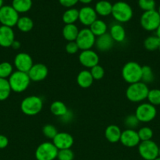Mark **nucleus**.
<instances>
[{
  "mask_svg": "<svg viewBox=\"0 0 160 160\" xmlns=\"http://www.w3.org/2000/svg\"><path fill=\"white\" fill-rule=\"evenodd\" d=\"M149 88L142 81L130 84L125 91V96L132 102H141L147 99Z\"/></svg>",
  "mask_w": 160,
  "mask_h": 160,
  "instance_id": "1",
  "label": "nucleus"
},
{
  "mask_svg": "<svg viewBox=\"0 0 160 160\" xmlns=\"http://www.w3.org/2000/svg\"><path fill=\"white\" fill-rule=\"evenodd\" d=\"M142 67L134 61L127 62L122 69V77L129 84L141 81Z\"/></svg>",
  "mask_w": 160,
  "mask_h": 160,
  "instance_id": "2",
  "label": "nucleus"
},
{
  "mask_svg": "<svg viewBox=\"0 0 160 160\" xmlns=\"http://www.w3.org/2000/svg\"><path fill=\"white\" fill-rule=\"evenodd\" d=\"M12 92L21 93L28 89L31 84V80L28 73L16 70L8 78Z\"/></svg>",
  "mask_w": 160,
  "mask_h": 160,
  "instance_id": "3",
  "label": "nucleus"
},
{
  "mask_svg": "<svg viewBox=\"0 0 160 160\" xmlns=\"http://www.w3.org/2000/svg\"><path fill=\"white\" fill-rule=\"evenodd\" d=\"M43 108V101L36 95L28 96L22 100L20 103V110L24 114L29 117L35 116L42 111Z\"/></svg>",
  "mask_w": 160,
  "mask_h": 160,
  "instance_id": "4",
  "label": "nucleus"
},
{
  "mask_svg": "<svg viewBox=\"0 0 160 160\" xmlns=\"http://www.w3.org/2000/svg\"><path fill=\"white\" fill-rule=\"evenodd\" d=\"M111 15L119 23H126L133 17V11L130 4L119 1L113 4Z\"/></svg>",
  "mask_w": 160,
  "mask_h": 160,
  "instance_id": "5",
  "label": "nucleus"
},
{
  "mask_svg": "<svg viewBox=\"0 0 160 160\" xmlns=\"http://www.w3.org/2000/svg\"><path fill=\"white\" fill-rule=\"evenodd\" d=\"M140 23L145 31H156L160 24L159 13L155 9L144 12L140 19Z\"/></svg>",
  "mask_w": 160,
  "mask_h": 160,
  "instance_id": "6",
  "label": "nucleus"
},
{
  "mask_svg": "<svg viewBox=\"0 0 160 160\" xmlns=\"http://www.w3.org/2000/svg\"><path fill=\"white\" fill-rule=\"evenodd\" d=\"M57 153L58 149L53 142H45L37 147L35 156L37 160H55Z\"/></svg>",
  "mask_w": 160,
  "mask_h": 160,
  "instance_id": "7",
  "label": "nucleus"
},
{
  "mask_svg": "<svg viewBox=\"0 0 160 160\" xmlns=\"http://www.w3.org/2000/svg\"><path fill=\"white\" fill-rule=\"evenodd\" d=\"M157 115V109L155 106L149 102L141 103L136 107L135 116L140 123H148L152 121Z\"/></svg>",
  "mask_w": 160,
  "mask_h": 160,
  "instance_id": "8",
  "label": "nucleus"
},
{
  "mask_svg": "<svg viewBox=\"0 0 160 160\" xmlns=\"http://www.w3.org/2000/svg\"><path fill=\"white\" fill-rule=\"evenodd\" d=\"M138 152L144 160H155L158 157V146L152 140L141 142L138 145Z\"/></svg>",
  "mask_w": 160,
  "mask_h": 160,
  "instance_id": "9",
  "label": "nucleus"
},
{
  "mask_svg": "<svg viewBox=\"0 0 160 160\" xmlns=\"http://www.w3.org/2000/svg\"><path fill=\"white\" fill-rule=\"evenodd\" d=\"M96 37L92 31L89 30V28H83L80 30L79 33L78 34L75 42L78 45L79 50L92 49L93 47L95 45Z\"/></svg>",
  "mask_w": 160,
  "mask_h": 160,
  "instance_id": "10",
  "label": "nucleus"
},
{
  "mask_svg": "<svg viewBox=\"0 0 160 160\" xmlns=\"http://www.w3.org/2000/svg\"><path fill=\"white\" fill-rule=\"evenodd\" d=\"M19 18V13L12 6H3L0 9V23L3 26L13 28L17 25Z\"/></svg>",
  "mask_w": 160,
  "mask_h": 160,
  "instance_id": "11",
  "label": "nucleus"
},
{
  "mask_svg": "<svg viewBox=\"0 0 160 160\" xmlns=\"http://www.w3.org/2000/svg\"><path fill=\"white\" fill-rule=\"evenodd\" d=\"M13 63L17 70L24 73H28L34 65L31 56L26 52L17 53L14 57Z\"/></svg>",
  "mask_w": 160,
  "mask_h": 160,
  "instance_id": "12",
  "label": "nucleus"
},
{
  "mask_svg": "<svg viewBox=\"0 0 160 160\" xmlns=\"http://www.w3.org/2000/svg\"><path fill=\"white\" fill-rule=\"evenodd\" d=\"M78 61L82 66L86 68L91 69L96 65H98L100 57L98 54L93 49L83 50L81 51L78 56Z\"/></svg>",
  "mask_w": 160,
  "mask_h": 160,
  "instance_id": "13",
  "label": "nucleus"
},
{
  "mask_svg": "<svg viewBox=\"0 0 160 160\" xmlns=\"http://www.w3.org/2000/svg\"><path fill=\"white\" fill-rule=\"evenodd\" d=\"M119 142L127 148H134L141 143L137 131L133 129H126L122 131Z\"/></svg>",
  "mask_w": 160,
  "mask_h": 160,
  "instance_id": "14",
  "label": "nucleus"
},
{
  "mask_svg": "<svg viewBox=\"0 0 160 160\" xmlns=\"http://www.w3.org/2000/svg\"><path fill=\"white\" fill-rule=\"evenodd\" d=\"M48 68L45 64L42 63L34 64L28 72L30 80L33 82H40L44 81L48 76Z\"/></svg>",
  "mask_w": 160,
  "mask_h": 160,
  "instance_id": "15",
  "label": "nucleus"
},
{
  "mask_svg": "<svg viewBox=\"0 0 160 160\" xmlns=\"http://www.w3.org/2000/svg\"><path fill=\"white\" fill-rule=\"evenodd\" d=\"M97 19L95 9L90 6H84L78 10V20L82 24L89 27Z\"/></svg>",
  "mask_w": 160,
  "mask_h": 160,
  "instance_id": "16",
  "label": "nucleus"
},
{
  "mask_svg": "<svg viewBox=\"0 0 160 160\" xmlns=\"http://www.w3.org/2000/svg\"><path fill=\"white\" fill-rule=\"evenodd\" d=\"M52 141L58 150L71 148L74 145L73 137L67 132H58Z\"/></svg>",
  "mask_w": 160,
  "mask_h": 160,
  "instance_id": "17",
  "label": "nucleus"
},
{
  "mask_svg": "<svg viewBox=\"0 0 160 160\" xmlns=\"http://www.w3.org/2000/svg\"><path fill=\"white\" fill-rule=\"evenodd\" d=\"M15 41V34L12 28L9 27L0 26V46L3 48L11 47Z\"/></svg>",
  "mask_w": 160,
  "mask_h": 160,
  "instance_id": "18",
  "label": "nucleus"
},
{
  "mask_svg": "<svg viewBox=\"0 0 160 160\" xmlns=\"http://www.w3.org/2000/svg\"><path fill=\"white\" fill-rule=\"evenodd\" d=\"M115 42L112 39L109 33L107 32L106 34L96 38L95 46L97 50L100 52H108L111 50L114 46Z\"/></svg>",
  "mask_w": 160,
  "mask_h": 160,
  "instance_id": "19",
  "label": "nucleus"
},
{
  "mask_svg": "<svg viewBox=\"0 0 160 160\" xmlns=\"http://www.w3.org/2000/svg\"><path fill=\"white\" fill-rule=\"evenodd\" d=\"M122 131L120 128L115 124H111L106 128L104 131L105 138L111 143H117L120 141Z\"/></svg>",
  "mask_w": 160,
  "mask_h": 160,
  "instance_id": "20",
  "label": "nucleus"
},
{
  "mask_svg": "<svg viewBox=\"0 0 160 160\" xmlns=\"http://www.w3.org/2000/svg\"><path fill=\"white\" fill-rule=\"evenodd\" d=\"M93 81L94 80L89 70H83L80 71L77 75V84L82 88H89L93 83Z\"/></svg>",
  "mask_w": 160,
  "mask_h": 160,
  "instance_id": "21",
  "label": "nucleus"
},
{
  "mask_svg": "<svg viewBox=\"0 0 160 160\" xmlns=\"http://www.w3.org/2000/svg\"><path fill=\"white\" fill-rule=\"evenodd\" d=\"M109 34L115 42H122L125 39V30L120 23H114L110 28Z\"/></svg>",
  "mask_w": 160,
  "mask_h": 160,
  "instance_id": "22",
  "label": "nucleus"
},
{
  "mask_svg": "<svg viewBox=\"0 0 160 160\" xmlns=\"http://www.w3.org/2000/svg\"><path fill=\"white\" fill-rule=\"evenodd\" d=\"M79 33L78 27L73 23V24H65L62 30V35L64 38L69 42H75L78 34Z\"/></svg>",
  "mask_w": 160,
  "mask_h": 160,
  "instance_id": "23",
  "label": "nucleus"
},
{
  "mask_svg": "<svg viewBox=\"0 0 160 160\" xmlns=\"http://www.w3.org/2000/svg\"><path fill=\"white\" fill-rule=\"evenodd\" d=\"M112 6L113 5L107 0H100L96 3L94 9L97 15L101 17H108L111 14Z\"/></svg>",
  "mask_w": 160,
  "mask_h": 160,
  "instance_id": "24",
  "label": "nucleus"
},
{
  "mask_svg": "<svg viewBox=\"0 0 160 160\" xmlns=\"http://www.w3.org/2000/svg\"><path fill=\"white\" fill-rule=\"evenodd\" d=\"M89 28L92 31L93 34L95 35L96 38L106 34L107 31H108V25L104 20H99V19H97L89 26Z\"/></svg>",
  "mask_w": 160,
  "mask_h": 160,
  "instance_id": "25",
  "label": "nucleus"
},
{
  "mask_svg": "<svg viewBox=\"0 0 160 160\" xmlns=\"http://www.w3.org/2000/svg\"><path fill=\"white\" fill-rule=\"evenodd\" d=\"M12 6L18 13H24L32 7V0H13Z\"/></svg>",
  "mask_w": 160,
  "mask_h": 160,
  "instance_id": "26",
  "label": "nucleus"
},
{
  "mask_svg": "<svg viewBox=\"0 0 160 160\" xmlns=\"http://www.w3.org/2000/svg\"><path fill=\"white\" fill-rule=\"evenodd\" d=\"M16 26L17 27L19 31H20L21 32L28 33L33 29L34 22H33V20L30 17L24 16V17L19 18Z\"/></svg>",
  "mask_w": 160,
  "mask_h": 160,
  "instance_id": "27",
  "label": "nucleus"
},
{
  "mask_svg": "<svg viewBox=\"0 0 160 160\" xmlns=\"http://www.w3.org/2000/svg\"><path fill=\"white\" fill-rule=\"evenodd\" d=\"M50 109L51 113L59 118L64 116L68 110L67 106L61 101H54L53 102H52Z\"/></svg>",
  "mask_w": 160,
  "mask_h": 160,
  "instance_id": "28",
  "label": "nucleus"
},
{
  "mask_svg": "<svg viewBox=\"0 0 160 160\" xmlns=\"http://www.w3.org/2000/svg\"><path fill=\"white\" fill-rule=\"evenodd\" d=\"M78 20V10L75 8H69L62 15V20L65 24H73Z\"/></svg>",
  "mask_w": 160,
  "mask_h": 160,
  "instance_id": "29",
  "label": "nucleus"
},
{
  "mask_svg": "<svg viewBox=\"0 0 160 160\" xmlns=\"http://www.w3.org/2000/svg\"><path fill=\"white\" fill-rule=\"evenodd\" d=\"M144 46L147 51L153 52L158 50L160 47V38L156 35L148 36L144 40Z\"/></svg>",
  "mask_w": 160,
  "mask_h": 160,
  "instance_id": "30",
  "label": "nucleus"
},
{
  "mask_svg": "<svg viewBox=\"0 0 160 160\" xmlns=\"http://www.w3.org/2000/svg\"><path fill=\"white\" fill-rule=\"evenodd\" d=\"M11 88L8 79L0 78V101H5L10 95Z\"/></svg>",
  "mask_w": 160,
  "mask_h": 160,
  "instance_id": "31",
  "label": "nucleus"
},
{
  "mask_svg": "<svg viewBox=\"0 0 160 160\" xmlns=\"http://www.w3.org/2000/svg\"><path fill=\"white\" fill-rule=\"evenodd\" d=\"M13 73V67L9 62H0V78L7 79Z\"/></svg>",
  "mask_w": 160,
  "mask_h": 160,
  "instance_id": "32",
  "label": "nucleus"
},
{
  "mask_svg": "<svg viewBox=\"0 0 160 160\" xmlns=\"http://www.w3.org/2000/svg\"><path fill=\"white\" fill-rule=\"evenodd\" d=\"M155 79L153 70L149 66H143L142 67V76H141V81L144 84H147L153 82Z\"/></svg>",
  "mask_w": 160,
  "mask_h": 160,
  "instance_id": "33",
  "label": "nucleus"
},
{
  "mask_svg": "<svg viewBox=\"0 0 160 160\" xmlns=\"http://www.w3.org/2000/svg\"><path fill=\"white\" fill-rule=\"evenodd\" d=\"M147 99L150 104L153 106H159L160 105V89H152L149 90Z\"/></svg>",
  "mask_w": 160,
  "mask_h": 160,
  "instance_id": "34",
  "label": "nucleus"
},
{
  "mask_svg": "<svg viewBox=\"0 0 160 160\" xmlns=\"http://www.w3.org/2000/svg\"><path fill=\"white\" fill-rule=\"evenodd\" d=\"M137 133L141 142L152 140V137H153V131L152 128H148V127H143V128H140Z\"/></svg>",
  "mask_w": 160,
  "mask_h": 160,
  "instance_id": "35",
  "label": "nucleus"
},
{
  "mask_svg": "<svg viewBox=\"0 0 160 160\" xmlns=\"http://www.w3.org/2000/svg\"><path fill=\"white\" fill-rule=\"evenodd\" d=\"M42 134L46 138L53 140L55 136L58 134L57 129L52 124H45L42 128Z\"/></svg>",
  "mask_w": 160,
  "mask_h": 160,
  "instance_id": "36",
  "label": "nucleus"
},
{
  "mask_svg": "<svg viewBox=\"0 0 160 160\" xmlns=\"http://www.w3.org/2000/svg\"><path fill=\"white\" fill-rule=\"evenodd\" d=\"M124 123H125V126L126 127L127 129L135 130V128H137L138 125H139L140 121L136 118L135 114H132V115H129L125 117V120H124Z\"/></svg>",
  "mask_w": 160,
  "mask_h": 160,
  "instance_id": "37",
  "label": "nucleus"
},
{
  "mask_svg": "<svg viewBox=\"0 0 160 160\" xmlns=\"http://www.w3.org/2000/svg\"><path fill=\"white\" fill-rule=\"evenodd\" d=\"M89 71H90V73L93 80H97V81L101 80L104 78L105 73L104 69L103 68V67L99 65V64L98 65H96L95 67H92Z\"/></svg>",
  "mask_w": 160,
  "mask_h": 160,
  "instance_id": "38",
  "label": "nucleus"
},
{
  "mask_svg": "<svg viewBox=\"0 0 160 160\" xmlns=\"http://www.w3.org/2000/svg\"><path fill=\"white\" fill-rule=\"evenodd\" d=\"M74 158H75V154L71 148L58 150L57 157H56L58 160H73Z\"/></svg>",
  "mask_w": 160,
  "mask_h": 160,
  "instance_id": "39",
  "label": "nucleus"
},
{
  "mask_svg": "<svg viewBox=\"0 0 160 160\" xmlns=\"http://www.w3.org/2000/svg\"><path fill=\"white\" fill-rule=\"evenodd\" d=\"M155 0H138V6L144 12L155 9Z\"/></svg>",
  "mask_w": 160,
  "mask_h": 160,
  "instance_id": "40",
  "label": "nucleus"
},
{
  "mask_svg": "<svg viewBox=\"0 0 160 160\" xmlns=\"http://www.w3.org/2000/svg\"><path fill=\"white\" fill-rule=\"evenodd\" d=\"M78 50H79V48L75 42H69L65 45V51L68 54H75L78 52Z\"/></svg>",
  "mask_w": 160,
  "mask_h": 160,
  "instance_id": "41",
  "label": "nucleus"
},
{
  "mask_svg": "<svg viewBox=\"0 0 160 160\" xmlns=\"http://www.w3.org/2000/svg\"><path fill=\"white\" fill-rule=\"evenodd\" d=\"M73 118H74L73 112H72V110L68 109V110H67V112H66L64 116H62L61 117H60V120H61V121L62 122V123H70L71 121H72Z\"/></svg>",
  "mask_w": 160,
  "mask_h": 160,
  "instance_id": "42",
  "label": "nucleus"
},
{
  "mask_svg": "<svg viewBox=\"0 0 160 160\" xmlns=\"http://www.w3.org/2000/svg\"><path fill=\"white\" fill-rule=\"evenodd\" d=\"M58 1L61 6L67 8V9L72 8L78 2V0H58Z\"/></svg>",
  "mask_w": 160,
  "mask_h": 160,
  "instance_id": "43",
  "label": "nucleus"
},
{
  "mask_svg": "<svg viewBox=\"0 0 160 160\" xmlns=\"http://www.w3.org/2000/svg\"><path fill=\"white\" fill-rule=\"evenodd\" d=\"M8 144H9V140L7 137L3 134H0V149L6 148L8 146Z\"/></svg>",
  "mask_w": 160,
  "mask_h": 160,
  "instance_id": "44",
  "label": "nucleus"
},
{
  "mask_svg": "<svg viewBox=\"0 0 160 160\" xmlns=\"http://www.w3.org/2000/svg\"><path fill=\"white\" fill-rule=\"evenodd\" d=\"M20 45H20V42H19V41L15 40L13 42V43L12 44V45H11V48H13L15 50H17L20 48Z\"/></svg>",
  "mask_w": 160,
  "mask_h": 160,
  "instance_id": "45",
  "label": "nucleus"
},
{
  "mask_svg": "<svg viewBox=\"0 0 160 160\" xmlns=\"http://www.w3.org/2000/svg\"><path fill=\"white\" fill-rule=\"evenodd\" d=\"M93 0H78V2H82L83 4H85V5H87V4H89V3L92 2Z\"/></svg>",
  "mask_w": 160,
  "mask_h": 160,
  "instance_id": "46",
  "label": "nucleus"
},
{
  "mask_svg": "<svg viewBox=\"0 0 160 160\" xmlns=\"http://www.w3.org/2000/svg\"><path fill=\"white\" fill-rule=\"evenodd\" d=\"M155 35L160 38V24H159V26H158V28H157L156 31H155Z\"/></svg>",
  "mask_w": 160,
  "mask_h": 160,
  "instance_id": "47",
  "label": "nucleus"
},
{
  "mask_svg": "<svg viewBox=\"0 0 160 160\" xmlns=\"http://www.w3.org/2000/svg\"><path fill=\"white\" fill-rule=\"evenodd\" d=\"M3 6V0H0V9Z\"/></svg>",
  "mask_w": 160,
  "mask_h": 160,
  "instance_id": "48",
  "label": "nucleus"
},
{
  "mask_svg": "<svg viewBox=\"0 0 160 160\" xmlns=\"http://www.w3.org/2000/svg\"><path fill=\"white\" fill-rule=\"evenodd\" d=\"M158 156L160 157V147H158Z\"/></svg>",
  "mask_w": 160,
  "mask_h": 160,
  "instance_id": "49",
  "label": "nucleus"
},
{
  "mask_svg": "<svg viewBox=\"0 0 160 160\" xmlns=\"http://www.w3.org/2000/svg\"><path fill=\"white\" fill-rule=\"evenodd\" d=\"M158 13H159V15H160V6H159V7H158Z\"/></svg>",
  "mask_w": 160,
  "mask_h": 160,
  "instance_id": "50",
  "label": "nucleus"
},
{
  "mask_svg": "<svg viewBox=\"0 0 160 160\" xmlns=\"http://www.w3.org/2000/svg\"><path fill=\"white\" fill-rule=\"evenodd\" d=\"M155 160H160V157H159V156H158V157L156 158V159H155Z\"/></svg>",
  "mask_w": 160,
  "mask_h": 160,
  "instance_id": "51",
  "label": "nucleus"
},
{
  "mask_svg": "<svg viewBox=\"0 0 160 160\" xmlns=\"http://www.w3.org/2000/svg\"><path fill=\"white\" fill-rule=\"evenodd\" d=\"M158 50H159V52H160V47H159V48H158Z\"/></svg>",
  "mask_w": 160,
  "mask_h": 160,
  "instance_id": "52",
  "label": "nucleus"
}]
</instances>
